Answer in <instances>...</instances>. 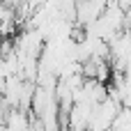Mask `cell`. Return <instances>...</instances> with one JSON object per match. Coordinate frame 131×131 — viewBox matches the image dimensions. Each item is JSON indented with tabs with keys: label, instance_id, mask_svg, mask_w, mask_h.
I'll return each mask as SVG.
<instances>
[{
	"label": "cell",
	"instance_id": "1",
	"mask_svg": "<svg viewBox=\"0 0 131 131\" xmlns=\"http://www.w3.org/2000/svg\"><path fill=\"white\" fill-rule=\"evenodd\" d=\"M106 7V0H76V12H74V25H88L94 21Z\"/></svg>",
	"mask_w": 131,
	"mask_h": 131
},
{
	"label": "cell",
	"instance_id": "2",
	"mask_svg": "<svg viewBox=\"0 0 131 131\" xmlns=\"http://www.w3.org/2000/svg\"><path fill=\"white\" fill-rule=\"evenodd\" d=\"M111 129L113 131H131V111H129V106H120L117 115L111 122Z\"/></svg>",
	"mask_w": 131,
	"mask_h": 131
},
{
	"label": "cell",
	"instance_id": "3",
	"mask_svg": "<svg viewBox=\"0 0 131 131\" xmlns=\"http://www.w3.org/2000/svg\"><path fill=\"white\" fill-rule=\"evenodd\" d=\"M115 2H117V5H120V7L124 9V12H129V7H131V0H115Z\"/></svg>",
	"mask_w": 131,
	"mask_h": 131
}]
</instances>
